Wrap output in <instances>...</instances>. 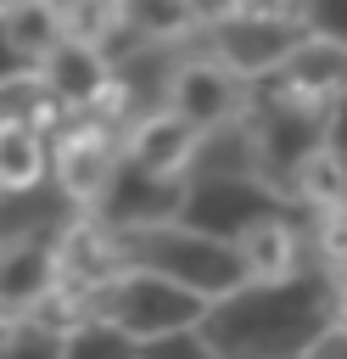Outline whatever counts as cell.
<instances>
[{"label": "cell", "instance_id": "1", "mask_svg": "<svg viewBox=\"0 0 347 359\" xmlns=\"http://www.w3.org/2000/svg\"><path fill=\"white\" fill-rule=\"evenodd\" d=\"M341 275L302 264L285 280H246L207 303L196 337L213 359H297L325 325L341 320Z\"/></svg>", "mask_w": 347, "mask_h": 359}, {"label": "cell", "instance_id": "2", "mask_svg": "<svg viewBox=\"0 0 347 359\" xmlns=\"http://www.w3.org/2000/svg\"><path fill=\"white\" fill-rule=\"evenodd\" d=\"M118 258L123 269H146V275H162L168 286L201 297V303H218L229 297L235 286H246V269L235 258V247L224 236H207V230H190V224H140V230H118Z\"/></svg>", "mask_w": 347, "mask_h": 359}, {"label": "cell", "instance_id": "3", "mask_svg": "<svg viewBox=\"0 0 347 359\" xmlns=\"http://www.w3.org/2000/svg\"><path fill=\"white\" fill-rule=\"evenodd\" d=\"M201 309H207L201 297H190V292H179V286H168L162 275H146V269H118L90 297V320L112 325L134 348L157 342V337H174V331H196Z\"/></svg>", "mask_w": 347, "mask_h": 359}, {"label": "cell", "instance_id": "4", "mask_svg": "<svg viewBox=\"0 0 347 359\" xmlns=\"http://www.w3.org/2000/svg\"><path fill=\"white\" fill-rule=\"evenodd\" d=\"M179 208H185V174H151L118 151L101 196L84 213H95L106 230H140V224H174Z\"/></svg>", "mask_w": 347, "mask_h": 359}, {"label": "cell", "instance_id": "5", "mask_svg": "<svg viewBox=\"0 0 347 359\" xmlns=\"http://www.w3.org/2000/svg\"><path fill=\"white\" fill-rule=\"evenodd\" d=\"M162 112H174L196 135H213V129H224L246 112V84L235 73H224L213 56H196V62H179L162 79Z\"/></svg>", "mask_w": 347, "mask_h": 359}, {"label": "cell", "instance_id": "6", "mask_svg": "<svg viewBox=\"0 0 347 359\" xmlns=\"http://www.w3.org/2000/svg\"><path fill=\"white\" fill-rule=\"evenodd\" d=\"M207 34H213V62L224 73H235L241 84L269 79L308 39L291 17H218V22H207Z\"/></svg>", "mask_w": 347, "mask_h": 359}, {"label": "cell", "instance_id": "7", "mask_svg": "<svg viewBox=\"0 0 347 359\" xmlns=\"http://www.w3.org/2000/svg\"><path fill=\"white\" fill-rule=\"evenodd\" d=\"M112 163H118V129L101 118H67L56 129V146H45V168H56V185L78 208H90L101 196Z\"/></svg>", "mask_w": 347, "mask_h": 359}, {"label": "cell", "instance_id": "8", "mask_svg": "<svg viewBox=\"0 0 347 359\" xmlns=\"http://www.w3.org/2000/svg\"><path fill=\"white\" fill-rule=\"evenodd\" d=\"M50 258H56V286L73 292V297H84V303L123 269V258H118V230H106V224H101L95 213H84V208H78L73 224H62V236L50 241Z\"/></svg>", "mask_w": 347, "mask_h": 359}, {"label": "cell", "instance_id": "9", "mask_svg": "<svg viewBox=\"0 0 347 359\" xmlns=\"http://www.w3.org/2000/svg\"><path fill=\"white\" fill-rule=\"evenodd\" d=\"M50 292H56L50 241L45 236H6L0 241V325L34 320Z\"/></svg>", "mask_w": 347, "mask_h": 359}, {"label": "cell", "instance_id": "10", "mask_svg": "<svg viewBox=\"0 0 347 359\" xmlns=\"http://www.w3.org/2000/svg\"><path fill=\"white\" fill-rule=\"evenodd\" d=\"M34 79H39V90H45L67 118H84V112L106 95L112 67H106V56H101L95 45H73V39H62V45H50V50L34 62Z\"/></svg>", "mask_w": 347, "mask_h": 359}, {"label": "cell", "instance_id": "11", "mask_svg": "<svg viewBox=\"0 0 347 359\" xmlns=\"http://www.w3.org/2000/svg\"><path fill=\"white\" fill-rule=\"evenodd\" d=\"M291 101H308V107H336L341 95V79H347V45L336 39H302L274 73H269Z\"/></svg>", "mask_w": 347, "mask_h": 359}, {"label": "cell", "instance_id": "12", "mask_svg": "<svg viewBox=\"0 0 347 359\" xmlns=\"http://www.w3.org/2000/svg\"><path fill=\"white\" fill-rule=\"evenodd\" d=\"M229 247H235L246 280H285L302 269V236H297L291 213H263V219L241 224L229 236Z\"/></svg>", "mask_w": 347, "mask_h": 359}, {"label": "cell", "instance_id": "13", "mask_svg": "<svg viewBox=\"0 0 347 359\" xmlns=\"http://www.w3.org/2000/svg\"><path fill=\"white\" fill-rule=\"evenodd\" d=\"M196 129L190 123H179L174 112H146V118H134L129 123V135L118 140V151L134 163V168H151V174H185L190 168V157H196Z\"/></svg>", "mask_w": 347, "mask_h": 359}, {"label": "cell", "instance_id": "14", "mask_svg": "<svg viewBox=\"0 0 347 359\" xmlns=\"http://www.w3.org/2000/svg\"><path fill=\"white\" fill-rule=\"evenodd\" d=\"M112 17L134 45H168L196 28L190 0H112Z\"/></svg>", "mask_w": 347, "mask_h": 359}, {"label": "cell", "instance_id": "15", "mask_svg": "<svg viewBox=\"0 0 347 359\" xmlns=\"http://www.w3.org/2000/svg\"><path fill=\"white\" fill-rule=\"evenodd\" d=\"M291 208L302 213H341V157H336V140L313 146L302 157V168L291 174Z\"/></svg>", "mask_w": 347, "mask_h": 359}, {"label": "cell", "instance_id": "16", "mask_svg": "<svg viewBox=\"0 0 347 359\" xmlns=\"http://www.w3.org/2000/svg\"><path fill=\"white\" fill-rule=\"evenodd\" d=\"M0 28H6L11 50H17V56H28V62H39L50 45H62L56 0H17V6H6V11H0Z\"/></svg>", "mask_w": 347, "mask_h": 359}, {"label": "cell", "instance_id": "17", "mask_svg": "<svg viewBox=\"0 0 347 359\" xmlns=\"http://www.w3.org/2000/svg\"><path fill=\"white\" fill-rule=\"evenodd\" d=\"M45 180V135L34 123H0V191H34Z\"/></svg>", "mask_w": 347, "mask_h": 359}, {"label": "cell", "instance_id": "18", "mask_svg": "<svg viewBox=\"0 0 347 359\" xmlns=\"http://www.w3.org/2000/svg\"><path fill=\"white\" fill-rule=\"evenodd\" d=\"M62 359H134V342L101 320H78L73 331H62Z\"/></svg>", "mask_w": 347, "mask_h": 359}, {"label": "cell", "instance_id": "19", "mask_svg": "<svg viewBox=\"0 0 347 359\" xmlns=\"http://www.w3.org/2000/svg\"><path fill=\"white\" fill-rule=\"evenodd\" d=\"M0 359H62V331H50L39 320H17V325H6Z\"/></svg>", "mask_w": 347, "mask_h": 359}, {"label": "cell", "instance_id": "20", "mask_svg": "<svg viewBox=\"0 0 347 359\" xmlns=\"http://www.w3.org/2000/svg\"><path fill=\"white\" fill-rule=\"evenodd\" d=\"M297 28L302 34H313V39H347V6L341 0H297Z\"/></svg>", "mask_w": 347, "mask_h": 359}, {"label": "cell", "instance_id": "21", "mask_svg": "<svg viewBox=\"0 0 347 359\" xmlns=\"http://www.w3.org/2000/svg\"><path fill=\"white\" fill-rule=\"evenodd\" d=\"M134 359H213L207 342L196 331H174V337H157V342H140Z\"/></svg>", "mask_w": 347, "mask_h": 359}, {"label": "cell", "instance_id": "22", "mask_svg": "<svg viewBox=\"0 0 347 359\" xmlns=\"http://www.w3.org/2000/svg\"><path fill=\"white\" fill-rule=\"evenodd\" d=\"M297 359H347V325H341V320H336V325H325V331H319Z\"/></svg>", "mask_w": 347, "mask_h": 359}, {"label": "cell", "instance_id": "23", "mask_svg": "<svg viewBox=\"0 0 347 359\" xmlns=\"http://www.w3.org/2000/svg\"><path fill=\"white\" fill-rule=\"evenodd\" d=\"M22 73H34V62H28V56H17V50H11V39H6V28H0V84H11V79H22Z\"/></svg>", "mask_w": 347, "mask_h": 359}, {"label": "cell", "instance_id": "24", "mask_svg": "<svg viewBox=\"0 0 347 359\" xmlns=\"http://www.w3.org/2000/svg\"><path fill=\"white\" fill-rule=\"evenodd\" d=\"M0 353H6V325H0Z\"/></svg>", "mask_w": 347, "mask_h": 359}, {"label": "cell", "instance_id": "25", "mask_svg": "<svg viewBox=\"0 0 347 359\" xmlns=\"http://www.w3.org/2000/svg\"><path fill=\"white\" fill-rule=\"evenodd\" d=\"M6 6H17V0H0V11H6Z\"/></svg>", "mask_w": 347, "mask_h": 359}]
</instances>
